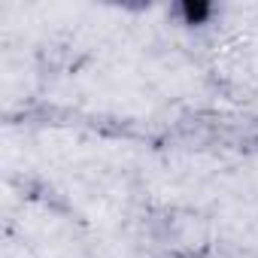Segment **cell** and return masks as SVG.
Here are the masks:
<instances>
[{
    "label": "cell",
    "mask_w": 258,
    "mask_h": 258,
    "mask_svg": "<svg viewBox=\"0 0 258 258\" xmlns=\"http://www.w3.org/2000/svg\"><path fill=\"white\" fill-rule=\"evenodd\" d=\"M182 13H185L188 22H204V19L210 16V7H204V4H185Z\"/></svg>",
    "instance_id": "obj_1"
}]
</instances>
